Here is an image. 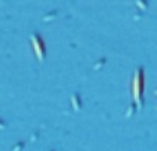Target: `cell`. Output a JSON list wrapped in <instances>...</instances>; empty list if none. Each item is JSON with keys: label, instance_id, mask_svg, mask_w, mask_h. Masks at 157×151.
Instances as JSON below:
<instances>
[{"label": "cell", "instance_id": "6da1fadb", "mask_svg": "<svg viewBox=\"0 0 157 151\" xmlns=\"http://www.w3.org/2000/svg\"><path fill=\"white\" fill-rule=\"evenodd\" d=\"M143 90H145V72L142 67H139L135 71L132 79V100L138 110L143 107Z\"/></svg>", "mask_w": 157, "mask_h": 151}, {"label": "cell", "instance_id": "52a82bcc", "mask_svg": "<svg viewBox=\"0 0 157 151\" xmlns=\"http://www.w3.org/2000/svg\"><path fill=\"white\" fill-rule=\"evenodd\" d=\"M156 94H157V89H156Z\"/></svg>", "mask_w": 157, "mask_h": 151}, {"label": "cell", "instance_id": "5b68a950", "mask_svg": "<svg viewBox=\"0 0 157 151\" xmlns=\"http://www.w3.org/2000/svg\"><path fill=\"white\" fill-rule=\"evenodd\" d=\"M21 147H24V144H22V143H18V144L14 147V150H13V151H20Z\"/></svg>", "mask_w": 157, "mask_h": 151}, {"label": "cell", "instance_id": "7a4b0ae2", "mask_svg": "<svg viewBox=\"0 0 157 151\" xmlns=\"http://www.w3.org/2000/svg\"><path fill=\"white\" fill-rule=\"evenodd\" d=\"M31 43H32L33 51H35L38 60L39 61H43L44 54H46V49H44V43H43V40H42V38L38 33H32V35H31Z\"/></svg>", "mask_w": 157, "mask_h": 151}, {"label": "cell", "instance_id": "277c9868", "mask_svg": "<svg viewBox=\"0 0 157 151\" xmlns=\"http://www.w3.org/2000/svg\"><path fill=\"white\" fill-rule=\"evenodd\" d=\"M136 3L140 9H146V7H147V0H138Z\"/></svg>", "mask_w": 157, "mask_h": 151}, {"label": "cell", "instance_id": "3957f363", "mask_svg": "<svg viewBox=\"0 0 157 151\" xmlns=\"http://www.w3.org/2000/svg\"><path fill=\"white\" fill-rule=\"evenodd\" d=\"M71 103H72V107H74L75 111H79L81 110V97L79 94H74L71 97Z\"/></svg>", "mask_w": 157, "mask_h": 151}, {"label": "cell", "instance_id": "8992f818", "mask_svg": "<svg viewBox=\"0 0 157 151\" xmlns=\"http://www.w3.org/2000/svg\"><path fill=\"white\" fill-rule=\"evenodd\" d=\"M0 129H4V122L0 119Z\"/></svg>", "mask_w": 157, "mask_h": 151}]
</instances>
